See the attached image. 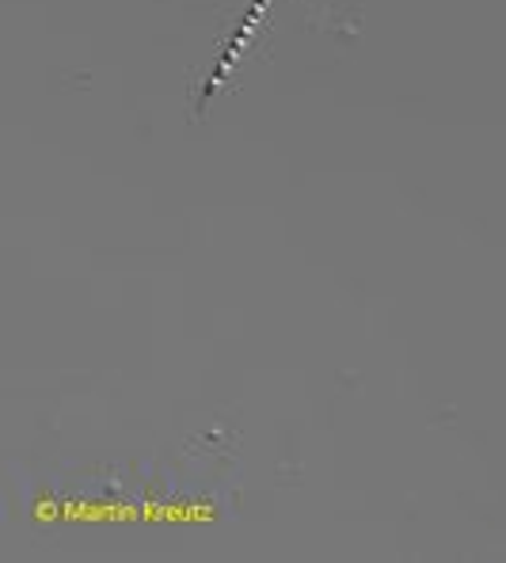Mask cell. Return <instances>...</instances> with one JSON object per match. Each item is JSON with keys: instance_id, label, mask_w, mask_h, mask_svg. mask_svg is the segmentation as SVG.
Here are the masks:
<instances>
[{"instance_id": "6da1fadb", "label": "cell", "mask_w": 506, "mask_h": 563, "mask_svg": "<svg viewBox=\"0 0 506 563\" xmlns=\"http://www.w3.org/2000/svg\"><path fill=\"white\" fill-rule=\"evenodd\" d=\"M267 4H271V0H252V8H248V12H244V20H240L237 35H232V43L226 46V57H221L218 69H213V73H210V80H206V88H202V107L210 103V96L218 92V88L229 80L232 65L240 62V54H244V46L252 43V35H255V27H260L263 12H267Z\"/></svg>"}]
</instances>
